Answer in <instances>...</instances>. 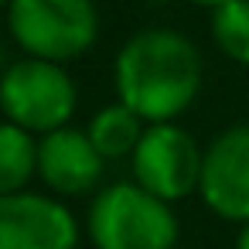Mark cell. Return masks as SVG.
Segmentation results:
<instances>
[{"label": "cell", "mask_w": 249, "mask_h": 249, "mask_svg": "<svg viewBox=\"0 0 249 249\" xmlns=\"http://www.w3.org/2000/svg\"><path fill=\"white\" fill-rule=\"evenodd\" d=\"M205 82L198 45L178 28H143L130 35L113 58L116 99L143 123H171L184 116Z\"/></svg>", "instance_id": "6da1fadb"}, {"label": "cell", "mask_w": 249, "mask_h": 249, "mask_svg": "<svg viewBox=\"0 0 249 249\" xmlns=\"http://www.w3.org/2000/svg\"><path fill=\"white\" fill-rule=\"evenodd\" d=\"M86 232L96 249H178L181 239L174 205L137 181L103 184L89 201Z\"/></svg>", "instance_id": "7a4b0ae2"}, {"label": "cell", "mask_w": 249, "mask_h": 249, "mask_svg": "<svg viewBox=\"0 0 249 249\" xmlns=\"http://www.w3.org/2000/svg\"><path fill=\"white\" fill-rule=\"evenodd\" d=\"M11 41L35 58L75 62L99 41V7L96 0H11L7 7Z\"/></svg>", "instance_id": "3957f363"}, {"label": "cell", "mask_w": 249, "mask_h": 249, "mask_svg": "<svg viewBox=\"0 0 249 249\" xmlns=\"http://www.w3.org/2000/svg\"><path fill=\"white\" fill-rule=\"evenodd\" d=\"M75 109H79V86L62 62L24 55L0 72V113H4V120L38 137L69 126Z\"/></svg>", "instance_id": "277c9868"}, {"label": "cell", "mask_w": 249, "mask_h": 249, "mask_svg": "<svg viewBox=\"0 0 249 249\" xmlns=\"http://www.w3.org/2000/svg\"><path fill=\"white\" fill-rule=\"evenodd\" d=\"M205 147L178 123H147L137 150L130 154L133 181L154 191L157 198L178 205L188 195H198Z\"/></svg>", "instance_id": "5b68a950"}, {"label": "cell", "mask_w": 249, "mask_h": 249, "mask_svg": "<svg viewBox=\"0 0 249 249\" xmlns=\"http://www.w3.org/2000/svg\"><path fill=\"white\" fill-rule=\"evenodd\" d=\"M0 249H79V218L58 195H0Z\"/></svg>", "instance_id": "8992f818"}, {"label": "cell", "mask_w": 249, "mask_h": 249, "mask_svg": "<svg viewBox=\"0 0 249 249\" xmlns=\"http://www.w3.org/2000/svg\"><path fill=\"white\" fill-rule=\"evenodd\" d=\"M201 205L225 222H249V123L225 126L201 157Z\"/></svg>", "instance_id": "52a82bcc"}, {"label": "cell", "mask_w": 249, "mask_h": 249, "mask_svg": "<svg viewBox=\"0 0 249 249\" xmlns=\"http://www.w3.org/2000/svg\"><path fill=\"white\" fill-rule=\"evenodd\" d=\"M106 157L89 140L86 130L58 126L38 137V181L58 198L96 195L103 184Z\"/></svg>", "instance_id": "ba28073f"}, {"label": "cell", "mask_w": 249, "mask_h": 249, "mask_svg": "<svg viewBox=\"0 0 249 249\" xmlns=\"http://www.w3.org/2000/svg\"><path fill=\"white\" fill-rule=\"evenodd\" d=\"M147 123L126 106V103H109V106H99L92 113V120L86 123V133L89 140L99 147V154L106 160H123L137 150L140 137H143Z\"/></svg>", "instance_id": "9c48e42d"}, {"label": "cell", "mask_w": 249, "mask_h": 249, "mask_svg": "<svg viewBox=\"0 0 249 249\" xmlns=\"http://www.w3.org/2000/svg\"><path fill=\"white\" fill-rule=\"evenodd\" d=\"M38 178V133L0 120V195L24 191Z\"/></svg>", "instance_id": "30bf717a"}, {"label": "cell", "mask_w": 249, "mask_h": 249, "mask_svg": "<svg viewBox=\"0 0 249 249\" xmlns=\"http://www.w3.org/2000/svg\"><path fill=\"white\" fill-rule=\"evenodd\" d=\"M208 31L215 48L229 62L249 69V0H225V4L212 7Z\"/></svg>", "instance_id": "8fae6325"}, {"label": "cell", "mask_w": 249, "mask_h": 249, "mask_svg": "<svg viewBox=\"0 0 249 249\" xmlns=\"http://www.w3.org/2000/svg\"><path fill=\"white\" fill-rule=\"evenodd\" d=\"M235 249H249V222L239 225V232H235Z\"/></svg>", "instance_id": "7c38bea8"}, {"label": "cell", "mask_w": 249, "mask_h": 249, "mask_svg": "<svg viewBox=\"0 0 249 249\" xmlns=\"http://www.w3.org/2000/svg\"><path fill=\"white\" fill-rule=\"evenodd\" d=\"M188 4H195V7H218V4H225V0H188Z\"/></svg>", "instance_id": "4fadbf2b"}, {"label": "cell", "mask_w": 249, "mask_h": 249, "mask_svg": "<svg viewBox=\"0 0 249 249\" xmlns=\"http://www.w3.org/2000/svg\"><path fill=\"white\" fill-rule=\"evenodd\" d=\"M7 7H11V0H0V14H7Z\"/></svg>", "instance_id": "5bb4252c"}, {"label": "cell", "mask_w": 249, "mask_h": 249, "mask_svg": "<svg viewBox=\"0 0 249 249\" xmlns=\"http://www.w3.org/2000/svg\"><path fill=\"white\" fill-rule=\"evenodd\" d=\"M178 249H181V246H178Z\"/></svg>", "instance_id": "9a60e30c"}]
</instances>
